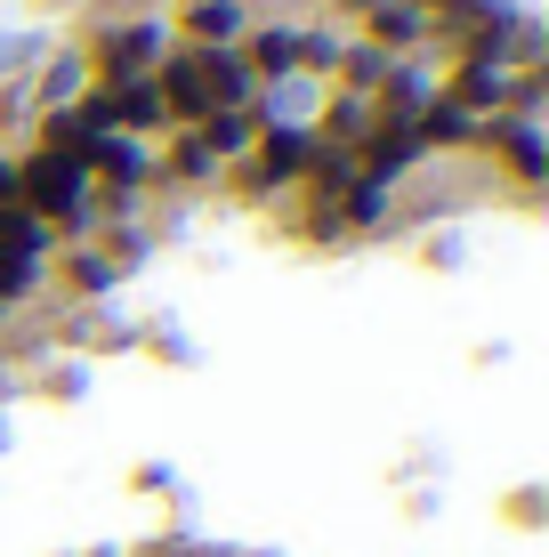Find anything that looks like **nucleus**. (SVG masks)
Wrapping results in <instances>:
<instances>
[{"label":"nucleus","mask_w":549,"mask_h":557,"mask_svg":"<svg viewBox=\"0 0 549 557\" xmlns=\"http://www.w3.org/2000/svg\"><path fill=\"white\" fill-rule=\"evenodd\" d=\"M9 436H16V429H9V412H0V453H9Z\"/></svg>","instance_id":"7c9ffc66"},{"label":"nucleus","mask_w":549,"mask_h":557,"mask_svg":"<svg viewBox=\"0 0 549 557\" xmlns=\"http://www.w3.org/2000/svg\"><path fill=\"white\" fill-rule=\"evenodd\" d=\"M485 170H501L517 202H541L549 195V129L541 122H485Z\"/></svg>","instance_id":"20e7f679"},{"label":"nucleus","mask_w":549,"mask_h":557,"mask_svg":"<svg viewBox=\"0 0 549 557\" xmlns=\"http://www.w3.org/2000/svg\"><path fill=\"white\" fill-rule=\"evenodd\" d=\"M16 202L33 219L57 226V243H89L98 235V186L73 153H41V146H16Z\"/></svg>","instance_id":"f257e3e1"},{"label":"nucleus","mask_w":549,"mask_h":557,"mask_svg":"<svg viewBox=\"0 0 549 557\" xmlns=\"http://www.w3.org/2000/svg\"><path fill=\"white\" fill-rule=\"evenodd\" d=\"M308 170H315V129H259V146L226 170V186L242 202H291Z\"/></svg>","instance_id":"7ed1b4c3"},{"label":"nucleus","mask_w":549,"mask_h":557,"mask_svg":"<svg viewBox=\"0 0 549 557\" xmlns=\"http://www.w3.org/2000/svg\"><path fill=\"white\" fill-rule=\"evenodd\" d=\"M202 73H211V113H219V106L235 113V106L259 98V73L242 65V49H202Z\"/></svg>","instance_id":"f3484780"},{"label":"nucleus","mask_w":549,"mask_h":557,"mask_svg":"<svg viewBox=\"0 0 549 557\" xmlns=\"http://www.w3.org/2000/svg\"><path fill=\"white\" fill-rule=\"evenodd\" d=\"M41 292H49V267H41V259L0 251V315H9V307H33Z\"/></svg>","instance_id":"412c9836"},{"label":"nucleus","mask_w":549,"mask_h":557,"mask_svg":"<svg viewBox=\"0 0 549 557\" xmlns=\"http://www.w3.org/2000/svg\"><path fill=\"white\" fill-rule=\"evenodd\" d=\"M324 89L332 82H315V73H275V82H259V129H315V113H324Z\"/></svg>","instance_id":"ddd939ff"},{"label":"nucleus","mask_w":549,"mask_h":557,"mask_svg":"<svg viewBox=\"0 0 549 557\" xmlns=\"http://www.w3.org/2000/svg\"><path fill=\"white\" fill-rule=\"evenodd\" d=\"M0 356H9V315H0Z\"/></svg>","instance_id":"2f4dec72"},{"label":"nucleus","mask_w":549,"mask_h":557,"mask_svg":"<svg viewBox=\"0 0 549 557\" xmlns=\"http://www.w3.org/2000/svg\"><path fill=\"white\" fill-rule=\"evenodd\" d=\"M461 259H469V235H461V226H428V243H421V267H437V275H452Z\"/></svg>","instance_id":"393cba45"},{"label":"nucleus","mask_w":549,"mask_h":557,"mask_svg":"<svg viewBox=\"0 0 549 557\" xmlns=\"http://www.w3.org/2000/svg\"><path fill=\"white\" fill-rule=\"evenodd\" d=\"M509 82H517V65H501V57H452L445 65V98L461 113H477V122L509 113Z\"/></svg>","instance_id":"0eeeda50"},{"label":"nucleus","mask_w":549,"mask_h":557,"mask_svg":"<svg viewBox=\"0 0 549 557\" xmlns=\"http://www.w3.org/2000/svg\"><path fill=\"white\" fill-rule=\"evenodd\" d=\"M57 348H73V356H129L138 348V323L122 315V307L113 299H89V307H65V315H57Z\"/></svg>","instance_id":"423d86ee"},{"label":"nucleus","mask_w":549,"mask_h":557,"mask_svg":"<svg viewBox=\"0 0 549 557\" xmlns=\"http://www.w3.org/2000/svg\"><path fill=\"white\" fill-rule=\"evenodd\" d=\"M138 348H146V356H162L170 372H195V363H202V348L186 339V323H178V315H146V323H138Z\"/></svg>","instance_id":"6ab92c4d"},{"label":"nucleus","mask_w":549,"mask_h":557,"mask_svg":"<svg viewBox=\"0 0 549 557\" xmlns=\"http://www.w3.org/2000/svg\"><path fill=\"white\" fill-rule=\"evenodd\" d=\"M355 33H364L372 49H388V57H428V49H437L421 0H372V9L355 16Z\"/></svg>","instance_id":"f8f14e48"},{"label":"nucleus","mask_w":549,"mask_h":557,"mask_svg":"<svg viewBox=\"0 0 549 557\" xmlns=\"http://www.w3.org/2000/svg\"><path fill=\"white\" fill-rule=\"evenodd\" d=\"M89 89H98L89 49H82V41H49V57L33 65V113H73Z\"/></svg>","instance_id":"6e6552de"},{"label":"nucleus","mask_w":549,"mask_h":557,"mask_svg":"<svg viewBox=\"0 0 549 557\" xmlns=\"http://www.w3.org/2000/svg\"><path fill=\"white\" fill-rule=\"evenodd\" d=\"M138 493H170V502H186V485H178V469L170 460H138V476H129Z\"/></svg>","instance_id":"a878e982"},{"label":"nucleus","mask_w":549,"mask_h":557,"mask_svg":"<svg viewBox=\"0 0 549 557\" xmlns=\"http://www.w3.org/2000/svg\"><path fill=\"white\" fill-rule=\"evenodd\" d=\"M82 170H89V186H98V195H154V186H162V146L113 129V138H89Z\"/></svg>","instance_id":"39448f33"},{"label":"nucleus","mask_w":549,"mask_h":557,"mask_svg":"<svg viewBox=\"0 0 549 557\" xmlns=\"http://www.w3.org/2000/svg\"><path fill=\"white\" fill-rule=\"evenodd\" d=\"M421 162H428V153H421V138H412L404 122H380V129H372L364 146H355V178L388 186V195H396V186H404V178H412Z\"/></svg>","instance_id":"4468645a"},{"label":"nucleus","mask_w":549,"mask_h":557,"mask_svg":"<svg viewBox=\"0 0 549 557\" xmlns=\"http://www.w3.org/2000/svg\"><path fill=\"white\" fill-rule=\"evenodd\" d=\"M195 129H202V146H211V153H219V162H226V170H235V162H242V153H251V146H259V113H251V106H235V113H226V106H219V113H202V122H195Z\"/></svg>","instance_id":"dca6fc26"},{"label":"nucleus","mask_w":549,"mask_h":557,"mask_svg":"<svg viewBox=\"0 0 549 557\" xmlns=\"http://www.w3.org/2000/svg\"><path fill=\"white\" fill-rule=\"evenodd\" d=\"M122 557H235V542H211V533H195V525H170V533H154V542H138Z\"/></svg>","instance_id":"4be33fe9"},{"label":"nucleus","mask_w":549,"mask_h":557,"mask_svg":"<svg viewBox=\"0 0 549 557\" xmlns=\"http://www.w3.org/2000/svg\"><path fill=\"white\" fill-rule=\"evenodd\" d=\"M49 57V33H25V25H0V82H16V73H33Z\"/></svg>","instance_id":"5701e85b"},{"label":"nucleus","mask_w":549,"mask_h":557,"mask_svg":"<svg viewBox=\"0 0 549 557\" xmlns=\"http://www.w3.org/2000/svg\"><path fill=\"white\" fill-rule=\"evenodd\" d=\"M0 251H16V259H57V226L49 219H33L25 202H0Z\"/></svg>","instance_id":"a211bd4d"},{"label":"nucleus","mask_w":549,"mask_h":557,"mask_svg":"<svg viewBox=\"0 0 549 557\" xmlns=\"http://www.w3.org/2000/svg\"><path fill=\"white\" fill-rule=\"evenodd\" d=\"M170 25H178V49H242V33L259 16H251V0H178Z\"/></svg>","instance_id":"1a4fd4ad"},{"label":"nucleus","mask_w":549,"mask_h":557,"mask_svg":"<svg viewBox=\"0 0 549 557\" xmlns=\"http://www.w3.org/2000/svg\"><path fill=\"white\" fill-rule=\"evenodd\" d=\"M541 517H549V502H541V485H517V493H509V525H525V533H534Z\"/></svg>","instance_id":"bb28decb"},{"label":"nucleus","mask_w":549,"mask_h":557,"mask_svg":"<svg viewBox=\"0 0 549 557\" xmlns=\"http://www.w3.org/2000/svg\"><path fill=\"white\" fill-rule=\"evenodd\" d=\"M154 98L170 113V129H195L211 113V73H202V49H170L154 65Z\"/></svg>","instance_id":"9b49d317"},{"label":"nucleus","mask_w":549,"mask_h":557,"mask_svg":"<svg viewBox=\"0 0 549 557\" xmlns=\"http://www.w3.org/2000/svg\"><path fill=\"white\" fill-rule=\"evenodd\" d=\"M549 113V73H517L509 82V122H541Z\"/></svg>","instance_id":"b1692460"},{"label":"nucleus","mask_w":549,"mask_h":557,"mask_svg":"<svg viewBox=\"0 0 549 557\" xmlns=\"http://www.w3.org/2000/svg\"><path fill=\"white\" fill-rule=\"evenodd\" d=\"M0 202H16V146H0Z\"/></svg>","instance_id":"cd10ccee"},{"label":"nucleus","mask_w":549,"mask_h":557,"mask_svg":"<svg viewBox=\"0 0 549 557\" xmlns=\"http://www.w3.org/2000/svg\"><path fill=\"white\" fill-rule=\"evenodd\" d=\"M41 9H89V0H41Z\"/></svg>","instance_id":"c756f323"},{"label":"nucleus","mask_w":549,"mask_h":557,"mask_svg":"<svg viewBox=\"0 0 549 557\" xmlns=\"http://www.w3.org/2000/svg\"><path fill=\"white\" fill-rule=\"evenodd\" d=\"M82 49H89L98 82H138V73H154L178 49V25H170V9H129V16H105Z\"/></svg>","instance_id":"f03ea898"},{"label":"nucleus","mask_w":549,"mask_h":557,"mask_svg":"<svg viewBox=\"0 0 549 557\" xmlns=\"http://www.w3.org/2000/svg\"><path fill=\"white\" fill-rule=\"evenodd\" d=\"M372 9V0H339V16H364Z\"/></svg>","instance_id":"c85d7f7f"},{"label":"nucleus","mask_w":549,"mask_h":557,"mask_svg":"<svg viewBox=\"0 0 549 557\" xmlns=\"http://www.w3.org/2000/svg\"><path fill=\"white\" fill-rule=\"evenodd\" d=\"M219 178H226V162L202 146V129H170V138H162V186L202 195V186H219Z\"/></svg>","instance_id":"2eb2a0df"},{"label":"nucleus","mask_w":549,"mask_h":557,"mask_svg":"<svg viewBox=\"0 0 549 557\" xmlns=\"http://www.w3.org/2000/svg\"><path fill=\"white\" fill-rule=\"evenodd\" d=\"M437 98H445V65H437V49H428V57H396L388 82H380V122H404V129H412Z\"/></svg>","instance_id":"9d476101"},{"label":"nucleus","mask_w":549,"mask_h":557,"mask_svg":"<svg viewBox=\"0 0 549 557\" xmlns=\"http://www.w3.org/2000/svg\"><path fill=\"white\" fill-rule=\"evenodd\" d=\"M33 396H49V405H82V396H89V363H82V356L33 363Z\"/></svg>","instance_id":"aec40b11"}]
</instances>
